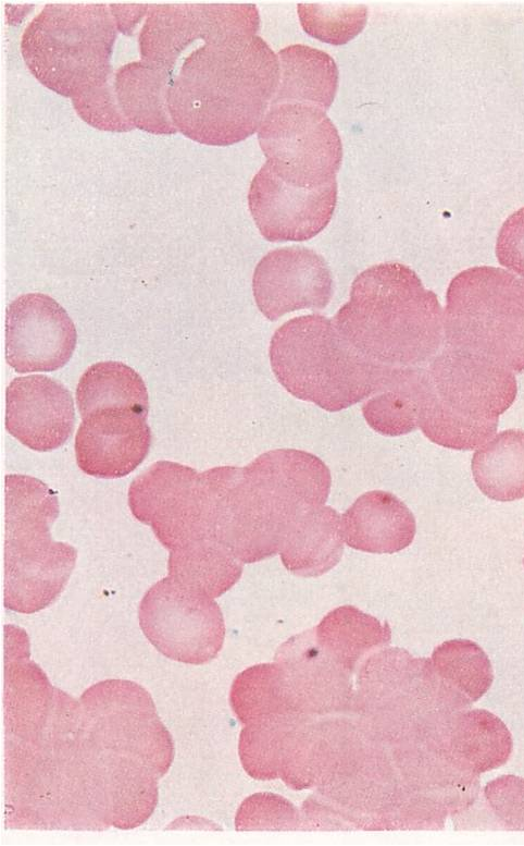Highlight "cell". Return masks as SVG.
<instances>
[{
	"instance_id": "1",
	"label": "cell",
	"mask_w": 524,
	"mask_h": 846,
	"mask_svg": "<svg viewBox=\"0 0 524 846\" xmlns=\"http://www.w3.org/2000/svg\"><path fill=\"white\" fill-rule=\"evenodd\" d=\"M167 76L166 103L175 128L210 146L255 133L279 82V62L257 34L203 40Z\"/></svg>"
},
{
	"instance_id": "2",
	"label": "cell",
	"mask_w": 524,
	"mask_h": 846,
	"mask_svg": "<svg viewBox=\"0 0 524 846\" xmlns=\"http://www.w3.org/2000/svg\"><path fill=\"white\" fill-rule=\"evenodd\" d=\"M333 321L359 353L388 368L425 367L445 344L444 312L436 294L400 262L361 272Z\"/></svg>"
},
{
	"instance_id": "3",
	"label": "cell",
	"mask_w": 524,
	"mask_h": 846,
	"mask_svg": "<svg viewBox=\"0 0 524 846\" xmlns=\"http://www.w3.org/2000/svg\"><path fill=\"white\" fill-rule=\"evenodd\" d=\"M272 370L297 399L338 412L384 391L402 368H388L359 353L322 315L292 318L270 344Z\"/></svg>"
},
{
	"instance_id": "4",
	"label": "cell",
	"mask_w": 524,
	"mask_h": 846,
	"mask_svg": "<svg viewBox=\"0 0 524 846\" xmlns=\"http://www.w3.org/2000/svg\"><path fill=\"white\" fill-rule=\"evenodd\" d=\"M512 371L444 345L421 369L417 426L444 447L470 451L488 442L514 402Z\"/></svg>"
},
{
	"instance_id": "5",
	"label": "cell",
	"mask_w": 524,
	"mask_h": 846,
	"mask_svg": "<svg viewBox=\"0 0 524 846\" xmlns=\"http://www.w3.org/2000/svg\"><path fill=\"white\" fill-rule=\"evenodd\" d=\"M4 492V606L30 614L59 597L77 553L72 545L50 537L59 502L46 483L29 476L7 475Z\"/></svg>"
},
{
	"instance_id": "6",
	"label": "cell",
	"mask_w": 524,
	"mask_h": 846,
	"mask_svg": "<svg viewBox=\"0 0 524 846\" xmlns=\"http://www.w3.org/2000/svg\"><path fill=\"white\" fill-rule=\"evenodd\" d=\"M117 27L104 4H47L21 38L29 72L54 93L78 98L108 84Z\"/></svg>"
},
{
	"instance_id": "7",
	"label": "cell",
	"mask_w": 524,
	"mask_h": 846,
	"mask_svg": "<svg viewBox=\"0 0 524 846\" xmlns=\"http://www.w3.org/2000/svg\"><path fill=\"white\" fill-rule=\"evenodd\" d=\"M444 332V345L523 372L524 279L489 266L461 271L447 290Z\"/></svg>"
},
{
	"instance_id": "8",
	"label": "cell",
	"mask_w": 524,
	"mask_h": 846,
	"mask_svg": "<svg viewBox=\"0 0 524 846\" xmlns=\"http://www.w3.org/2000/svg\"><path fill=\"white\" fill-rule=\"evenodd\" d=\"M208 488V530L242 563L276 554L298 514L248 466L203 471Z\"/></svg>"
},
{
	"instance_id": "9",
	"label": "cell",
	"mask_w": 524,
	"mask_h": 846,
	"mask_svg": "<svg viewBox=\"0 0 524 846\" xmlns=\"http://www.w3.org/2000/svg\"><path fill=\"white\" fill-rule=\"evenodd\" d=\"M89 729L103 749L130 757L159 778L170 769L174 746L150 694L124 679H108L79 698Z\"/></svg>"
},
{
	"instance_id": "10",
	"label": "cell",
	"mask_w": 524,
	"mask_h": 846,
	"mask_svg": "<svg viewBox=\"0 0 524 846\" xmlns=\"http://www.w3.org/2000/svg\"><path fill=\"white\" fill-rule=\"evenodd\" d=\"M138 617L147 639L169 659L202 664L222 649L225 625L219 604L170 576L146 592Z\"/></svg>"
},
{
	"instance_id": "11",
	"label": "cell",
	"mask_w": 524,
	"mask_h": 846,
	"mask_svg": "<svg viewBox=\"0 0 524 846\" xmlns=\"http://www.w3.org/2000/svg\"><path fill=\"white\" fill-rule=\"evenodd\" d=\"M258 139L266 161L282 175L310 185L336 181L342 144L324 109L298 102L272 105Z\"/></svg>"
},
{
	"instance_id": "12",
	"label": "cell",
	"mask_w": 524,
	"mask_h": 846,
	"mask_svg": "<svg viewBox=\"0 0 524 846\" xmlns=\"http://www.w3.org/2000/svg\"><path fill=\"white\" fill-rule=\"evenodd\" d=\"M133 515L149 525L167 550L211 539L207 529V488L203 473L159 461L139 475L128 490Z\"/></svg>"
},
{
	"instance_id": "13",
	"label": "cell",
	"mask_w": 524,
	"mask_h": 846,
	"mask_svg": "<svg viewBox=\"0 0 524 846\" xmlns=\"http://www.w3.org/2000/svg\"><path fill=\"white\" fill-rule=\"evenodd\" d=\"M259 28L253 4H151L139 32L140 58L169 75L192 44Z\"/></svg>"
},
{
	"instance_id": "14",
	"label": "cell",
	"mask_w": 524,
	"mask_h": 846,
	"mask_svg": "<svg viewBox=\"0 0 524 846\" xmlns=\"http://www.w3.org/2000/svg\"><path fill=\"white\" fill-rule=\"evenodd\" d=\"M337 201L336 181L310 185L290 180L265 161L253 176L248 206L270 242L307 241L329 223Z\"/></svg>"
},
{
	"instance_id": "15",
	"label": "cell",
	"mask_w": 524,
	"mask_h": 846,
	"mask_svg": "<svg viewBox=\"0 0 524 846\" xmlns=\"http://www.w3.org/2000/svg\"><path fill=\"white\" fill-rule=\"evenodd\" d=\"M75 326L55 299L29 293L7 308L5 359L20 373L62 368L76 346Z\"/></svg>"
},
{
	"instance_id": "16",
	"label": "cell",
	"mask_w": 524,
	"mask_h": 846,
	"mask_svg": "<svg viewBox=\"0 0 524 846\" xmlns=\"http://www.w3.org/2000/svg\"><path fill=\"white\" fill-rule=\"evenodd\" d=\"M252 290L260 311L274 321L294 310L325 308L333 296V277L325 259L314 250L284 247L259 261Z\"/></svg>"
},
{
	"instance_id": "17",
	"label": "cell",
	"mask_w": 524,
	"mask_h": 846,
	"mask_svg": "<svg viewBox=\"0 0 524 846\" xmlns=\"http://www.w3.org/2000/svg\"><path fill=\"white\" fill-rule=\"evenodd\" d=\"M5 823L9 827L59 830L57 769L40 735H5Z\"/></svg>"
},
{
	"instance_id": "18",
	"label": "cell",
	"mask_w": 524,
	"mask_h": 846,
	"mask_svg": "<svg viewBox=\"0 0 524 846\" xmlns=\"http://www.w3.org/2000/svg\"><path fill=\"white\" fill-rule=\"evenodd\" d=\"M146 417L127 408L100 409L83 417L75 438L78 467L97 478H121L132 473L151 445Z\"/></svg>"
},
{
	"instance_id": "19",
	"label": "cell",
	"mask_w": 524,
	"mask_h": 846,
	"mask_svg": "<svg viewBox=\"0 0 524 846\" xmlns=\"http://www.w3.org/2000/svg\"><path fill=\"white\" fill-rule=\"evenodd\" d=\"M75 422L73 397L60 382L33 375L13 379L7 388L5 428L38 452L61 446Z\"/></svg>"
},
{
	"instance_id": "20",
	"label": "cell",
	"mask_w": 524,
	"mask_h": 846,
	"mask_svg": "<svg viewBox=\"0 0 524 846\" xmlns=\"http://www.w3.org/2000/svg\"><path fill=\"white\" fill-rule=\"evenodd\" d=\"M277 661L297 713L328 712L348 702V672L322 650L313 630L286 641Z\"/></svg>"
},
{
	"instance_id": "21",
	"label": "cell",
	"mask_w": 524,
	"mask_h": 846,
	"mask_svg": "<svg viewBox=\"0 0 524 846\" xmlns=\"http://www.w3.org/2000/svg\"><path fill=\"white\" fill-rule=\"evenodd\" d=\"M344 540L360 551L395 553L414 539L415 518L392 493L373 490L359 496L341 518Z\"/></svg>"
},
{
	"instance_id": "22",
	"label": "cell",
	"mask_w": 524,
	"mask_h": 846,
	"mask_svg": "<svg viewBox=\"0 0 524 846\" xmlns=\"http://www.w3.org/2000/svg\"><path fill=\"white\" fill-rule=\"evenodd\" d=\"M344 551L339 514L329 506L300 513L287 527L279 554L284 566L297 576H320L333 568Z\"/></svg>"
},
{
	"instance_id": "23",
	"label": "cell",
	"mask_w": 524,
	"mask_h": 846,
	"mask_svg": "<svg viewBox=\"0 0 524 846\" xmlns=\"http://www.w3.org/2000/svg\"><path fill=\"white\" fill-rule=\"evenodd\" d=\"M99 763L111 825L128 830L145 823L158 804L159 777L141 762L103 748Z\"/></svg>"
},
{
	"instance_id": "24",
	"label": "cell",
	"mask_w": 524,
	"mask_h": 846,
	"mask_svg": "<svg viewBox=\"0 0 524 846\" xmlns=\"http://www.w3.org/2000/svg\"><path fill=\"white\" fill-rule=\"evenodd\" d=\"M54 687L29 655L4 659L5 735L22 739L37 736L51 711Z\"/></svg>"
},
{
	"instance_id": "25",
	"label": "cell",
	"mask_w": 524,
	"mask_h": 846,
	"mask_svg": "<svg viewBox=\"0 0 524 846\" xmlns=\"http://www.w3.org/2000/svg\"><path fill=\"white\" fill-rule=\"evenodd\" d=\"M446 744L454 763L476 776L503 765L513 747L507 725L494 713L482 709L456 714Z\"/></svg>"
},
{
	"instance_id": "26",
	"label": "cell",
	"mask_w": 524,
	"mask_h": 846,
	"mask_svg": "<svg viewBox=\"0 0 524 846\" xmlns=\"http://www.w3.org/2000/svg\"><path fill=\"white\" fill-rule=\"evenodd\" d=\"M167 74L146 61L122 65L113 75V90L118 109L134 128L152 134L177 132L167 103Z\"/></svg>"
},
{
	"instance_id": "27",
	"label": "cell",
	"mask_w": 524,
	"mask_h": 846,
	"mask_svg": "<svg viewBox=\"0 0 524 846\" xmlns=\"http://www.w3.org/2000/svg\"><path fill=\"white\" fill-rule=\"evenodd\" d=\"M279 82L272 105L298 102L327 110L338 87V69L326 52L291 45L277 53Z\"/></svg>"
},
{
	"instance_id": "28",
	"label": "cell",
	"mask_w": 524,
	"mask_h": 846,
	"mask_svg": "<svg viewBox=\"0 0 524 846\" xmlns=\"http://www.w3.org/2000/svg\"><path fill=\"white\" fill-rule=\"evenodd\" d=\"M242 562L214 539H201L170 551L167 571L173 579L214 599L240 578Z\"/></svg>"
},
{
	"instance_id": "29",
	"label": "cell",
	"mask_w": 524,
	"mask_h": 846,
	"mask_svg": "<svg viewBox=\"0 0 524 846\" xmlns=\"http://www.w3.org/2000/svg\"><path fill=\"white\" fill-rule=\"evenodd\" d=\"M313 632L322 650L348 673L365 653L390 640L387 623L351 605L330 611Z\"/></svg>"
},
{
	"instance_id": "30",
	"label": "cell",
	"mask_w": 524,
	"mask_h": 846,
	"mask_svg": "<svg viewBox=\"0 0 524 846\" xmlns=\"http://www.w3.org/2000/svg\"><path fill=\"white\" fill-rule=\"evenodd\" d=\"M478 489L496 501L524 498V430L508 429L479 446L472 457Z\"/></svg>"
},
{
	"instance_id": "31",
	"label": "cell",
	"mask_w": 524,
	"mask_h": 846,
	"mask_svg": "<svg viewBox=\"0 0 524 846\" xmlns=\"http://www.w3.org/2000/svg\"><path fill=\"white\" fill-rule=\"evenodd\" d=\"M76 403L82 418L107 408H127L145 415L149 397L142 378L120 361H100L82 375L76 389Z\"/></svg>"
},
{
	"instance_id": "32",
	"label": "cell",
	"mask_w": 524,
	"mask_h": 846,
	"mask_svg": "<svg viewBox=\"0 0 524 846\" xmlns=\"http://www.w3.org/2000/svg\"><path fill=\"white\" fill-rule=\"evenodd\" d=\"M429 661L444 686L464 707L478 700L491 686L490 660L472 640L445 641L434 650Z\"/></svg>"
},
{
	"instance_id": "33",
	"label": "cell",
	"mask_w": 524,
	"mask_h": 846,
	"mask_svg": "<svg viewBox=\"0 0 524 846\" xmlns=\"http://www.w3.org/2000/svg\"><path fill=\"white\" fill-rule=\"evenodd\" d=\"M230 706L242 723L297 713L289 700L278 664H261L241 672L233 682Z\"/></svg>"
},
{
	"instance_id": "34",
	"label": "cell",
	"mask_w": 524,
	"mask_h": 846,
	"mask_svg": "<svg viewBox=\"0 0 524 846\" xmlns=\"http://www.w3.org/2000/svg\"><path fill=\"white\" fill-rule=\"evenodd\" d=\"M422 368L400 369L395 380L362 406L369 426L384 436H401L417 426V402Z\"/></svg>"
},
{
	"instance_id": "35",
	"label": "cell",
	"mask_w": 524,
	"mask_h": 846,
	"mask_svg": "<svg viewBox=\"0 0 524 846\" xmlns=\"http://www.w3.org/2000/svg\"><path fill=\"white\" fill-rule=\"evenodd\" d=\"M278 714L251 723L241 731L238 751L246 772L258 780L276 778L285 740L297 715Z\"/></svg>"
},
{
	"instance_id": "36",
	"label": "cell",
	"mask_w": 524,
	"mask_h": 846,
	"mask_svg": "<svg viewBox=\"0 0 524 846\" xmlns=\"http://www.w3.org/2000/svg\"><path fill=\"white\" fill-rule=\"evenodd\" d=\"M298 16L303 30L310 36L332 45H342L364 28L367 8L300 3Z\"/></svg>"
},
{
	"instance_id": "37",
	"label": "cell",
	"mask_w": 524,
	"mask_h": 846,
	"mask_svg": "<svg viewBox=\"0 0 524 846\" xmlns=\"http://www.w3.org/2000/svg\"><path fill=\"white\" fill-rule=\"evenodd\" d=\"M482 817L488 816L489 829L524 831V778L501 775L483 789Z\"/></svg>"
},
{
	"instance_id": "38",
	"label": "cell",
	"mask_w": 524,
	"mask_h": 846,
	"mask_svg": "<svg viewBox=\"0 0 524 846\" xmlns=\"http://www.w3.org/2000/svg\"><path fill=\"white\" fill-rule=\"evenodd\" d=\"M236 830H294L300 818L297 810L283 797L255 794L247 798L236 814Z\"/></svg>"
},
{
	"instance_id": "39",
	"label": "cell",
	"mask_w": 524,
	"mask_h": 846,
	"mask_svg": "<svg viewBox=\"0 0 524 846\" xmlns=\"http://www.w3.org/2000/svg\"><path fill=\"white\" fill-rule=\"evenodd\" d=\"M72 103L77 114L95 128L111 132L133 128L118 109L113 90V76L108 84L72 99Z\"/></svg>"
},
{
	"instance_id": "40",
	"label": "cell",
	"mask_w": 524,
	"mask_h": 846,
	"mask_svg": "<svg viewBox=\"0 0 524 846\" xmlns=\"http://www.w3.org/2000/svg\"><path fill=\"white\" fill-rule=\"evenodd\" d=\"M498 262L524 278V207L502 223L496 242Z\"/></svg>"
},
{
	"instance_id": "41",
	"label": "cell",
	"mask_w": 524,
	"mask_h": 846,
	"mask_svg": "<svg viewBox=\"0 0 524 846\" xmlns=\"http://www.w3.org/2000/svg\"><path fill=\"white\" fill-rule=\"evenodd\" d=\"M117 30L130 34L135 26L147 14L148 4H110Z\"/></svg>"
},
{
	"instance_id": "42",
	"label": "cell",
	"mask_w": 524,
	"mask_h": 846,
	"mask_svg": "<svg viewBox=\"0 0 524 846\" xmlns=\"http://www.w3.org/2000/svg\"><path fill=\"white\" fill-rule=\"evenodd\" d=\"M523 563H524V560H523Z\"/></svg>"
}]
</instances>
